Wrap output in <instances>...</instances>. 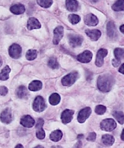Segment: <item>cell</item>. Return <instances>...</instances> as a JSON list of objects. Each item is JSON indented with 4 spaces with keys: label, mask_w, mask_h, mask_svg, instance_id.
<instances>
[{
    "label": "cell",
    "mask_w": 124,
    "mask_h": 148,
    "mask_svg": "<svg viewBox=\"0 0 124 148\" xmlns=\"http://www.w3.org/2000/svg\"><path fill=\"white\" fill-rule=\"evenodd\" d=\"M113 76L110 74L106 73L99 75L97 80V87L101 92H106L111 89L115 83Z\"/></svg>",
    "instance_id": "obj_1"
},
{
    "label": "cell",
    "mask_w": 124,
    "mask_h": 148,
    "mask_svg": "<svg viewBox=\"0 0 124 148\" xmlns=\"http://www.w3.org/2000/svg\"><path fill=\"white\" fill-rule=\"evenodd\" d=\"M78 73L72 72L64 76L61 79V83L64 86H69L72 85L79 77Z\"/></svg>",
    "instance_id": "obj_2"
},
{
    "label": "cell",
    "mask_w": 124,
    "mask_h": 148,
    "mask_svg": "<svg viewBox=\"0 0 124 148\" xmlns=\"http://www.w3.org/2000/svg\"><path fill=\"white\" fill-rule=\"evenodd\" d=\"M116 123L112 119H106L103 120L100 123V127L103 131L110 132L116 127Z\"/></svg>",
    "instance_id": "obj_3"
},
{
    "label": "cell",
    "mask_w": 124,
    "mask_h": 148,
    "mask_svg": "<svg viewBox=\"0 0 124 148\" xmlns=\"http://www.w3.org/2000/svg\"><path fill=\"white\" fill-rule=\"evenodd\" d=\"M68 38L70 45L73 48L80 46L83 40V37L77 34H71L68 35Z\"/></svg>",
    "instance_id": "obj_4"
},
{
    "label": "cell",
    "mask_w": 124,
    "mask_h": 148,
    "mask_svg": "<svg viewBox=\"0 0 124 148\" xmlns=\"http://www.w3.org/2000/svg\"><path fill=\"white\" fill-rule=\"evenodd\" d=\"M22 49L20 45L16 43L11 45L8 49L9 56L12 58L18 59L21 56Z\"/></svg>",
    "instance_id": "obj_5"
},
{
    "label": "cell",
    "mask_w": 124,
    "mask_h": 148,
    "mask_svg": "<svg viewBox=\"0 0 124 148\" xmlns=\"http://www.w3.org/2000/svg\"><path fill=\"white\" fill-rule=\"evenodd\" d=\"M32 106L33 109L35 111L37 112H42L46 108L44 99L41 96H37L34 100Z\"/></svg>",
    "instance_id": "obj_6"
},
{
    "label": "cell",
    "mask_w": 124,
    "mask_h": 148,
    "mask_svg": "<svg viewBox=\"0 0 124 148\" xmlns=\"http://www.w3.org/2000/svg\"><path fill=\"white\" fill-rule=\"evenodd\" d=\"M91 112L92 110L90 107H86L81 110L77 115L78 121L80 123H84L89 117Z\"/></svg>",
    "instance_id": "obj_7"
},
{
    "label": "cell",
    "mask_w": 124,
    "mask_h": 148,
    "mask_svg": "<svg viewBox=\"0 0 124 148\" xmlns=\"http://www.w3.org/2000/svg\"><path fill=\"white\" fill-rule=\"evenodd\" d=\"M108 51L104 48H101L97 51L95 61V65L98 67L102 66L104 62V58L107 55Z\"/></svg>",
    "instance_id": "obj_8"
},
{
    "label": "cell",
    "mask_w": 124,
    "mask_h": 148,
    "mask_svg": "<svg viewBox=\"0 0 124 148\" xmlns=\"http://www.w3.org/2000/svg\"><path fill=\"white\" fill-rule=\"evenodd\" d=\"M64 28L62 26H58L53 31V43L55 45L58 44L64 35Z\"/></svg>",
    "instance_id": "obj_9"
},
{
    "label": "cell",
    "mask_w": 124,
    "mask_h": 148,
    "mask_svg": "<svg viewBox=\"0 0 124 148\" xmlns=\"http://www.w3.org/2000/svg\"><path fill=\"white\" fill-rule=\"evenodd\" d=\"M85 24L89 26H95L99 23L97 17L93 14L90 13L85 15L84 18Z\"/></svg>",
    "instance_id": "obj_10"
},
{
    "label": "cell",
    "mask_w": 124,
    "mask_h": 148,
    "mask_svg": "<svg viewBox=\"0 0 124 148\" xmlns=\"http://www.w3.org/2000/svg\"><path fill=\"white\" fill-rule=\"evenodd\" d=\"M92 55V53L90 51L86 50L78 55L76 58L80 62L88 63L91 61Z\"/></svg>",
    "instance_id": "obj_11"
},
{
    "label": "cell",
    "mask_w": 124,
    "mask_h": 148,
    "mask_svg": "<svg viewBox=\"0 0 124 148\" xmlns=\"http://www.w3.org/2000/svg\"><path fill=\"white\" fill-rule=\"evenodd\" d=\"M74 111L73 110L66 109L62 112L61 116V119L62 122L66 124L72 121Z\"/></svg>",
    "instance_id": "obj_12"
},
{
    "label": "cell",
    "mask_w": 124,
    "mask_h": 148,
    "mask_svg": "<svg viewBox=\"0 0 124 148\" xmlns=\"http://www.w3.org/2000/svg\"><path fill=\"white\" fill-rule=\"evenodd\" d=\"M107 31L108 36L110 38H114L117 35L116 25L112 21H110L107 25Z\"/></svg>",
    "instance_id": "obj_13"
},
{
    "label": "cell",
    "mask_w": 124,
    "mask_h": 148,
    "mask_svg": "<svg viewBox=\"0 0 124 148\" xmlns=\"http://www.w3.org/2000/svg\"><path fill=\"white\" fill-rule=\"evenodd\" d=\"M20 123L24 127L31 128L34 125L35 121L30 116L25 115L21 118Z\"/></svg>",
    "instance_id": "obj_14"
},
{
    "label": "cell",
    "mask_w": 124,
    "mask_h": 148,
    "mask_svg": "<svg viewBox=\"0 0 124 148\" xmlns=\"http://www.w3.org/2000/svg\"><path fill=\"white\" fill-rule=\"evenodd\" d=\"M12 115L11 110L9 108H6L1 113L0 119L3 123L6 124L10 123L12 121Z\"/></svg>",
    "instance_id": "obj_15"
},
{
    "label": "cell",
    "mask_w": 124,
    "mask_h": 148,
    "mask_svg": "<svg viewBox=\"0 0 124 148\" xmlns=\"http://www.w3.org/2000/svg\"><path fill=\"white\" fill-rule=\"evenodd\" d=\"M85 32L87 36L92 41H96L101 36V31L97 29H86Z\"/></svg>",
    "instance_id": "obj_16"
},
{
    "label": "cell",
    "mask_w": 124,
    "mask_h": 148,
    "mask_svg": "<svg viewBox=\"0 0 124 148\" xmlns=\"http://www.w3.org/2000/svg\"><path fill=\"white\" fill-rule=\"evenodd\" d=\"M41 27V25L37 18L32 17L28 19L27 23V28L28 30H30L39 29Z\"/></svg>",
    "instance_id": "obj_17"
},
{
    "label": "cell",
    "mask_w": 124,
    "mask_h": 148,
    "mask_svg": "<svg viewBox=\"0 0 124 148\" xmlns=\"http://www.w3.org/2000/svg\"><path fill=\"white\" fill-rule=\"evenodd\" d=\"M65 4L67 9L70 12H75L78 9L79 3L76 0H66L65 1Z\"/></svg>",
    "instance_id": "obj_18"
},
{
    "label": "cell",
    "mask_w": 124,
    "mask_h": 148,
    "mask_svg": "<svg viewBox=\"0 0 124 148\" xmlns=\"http://www.w3.org/2000/svg\"><path fill=\"white\" fill-rule=\"evenodd\" d=\"M10 10L13 14L19 15L24 13L25 11V8L23 4H17L12 5L10 8Z\"/></svg>",
    "instance_id": "obj_19"
},
{
    "label": "cell",
    "mask_w": 124,
    "mask_h": 148,
    "mask_svg": "<svg viewBox=\"0 0 124 148\" xmlns=\"http://www.w3.org/2000/svg\"><path fill=\"white\" fill-rule=\"evenodd\" d=\"M16 94L19 98L21 99L27 98L29 95L27 88L23 86H21L17 88L16 90Z\"/></svg>",
    "instance_id": "obj_20"
},
{
    "label": "cell",
    "mask_w": 124,
    "mask_h": 148,
    "mask_svg": "<svg viewBox=\"0 0 124 148\" xmlns=\"http://www.w3.org/2000/svg\"><path fill=\"white\" fill-rule=\"evenodd\" d=\"M101 141L104 145L108 147L110 146L114 143L115 139L114 137L111 135L105 134L102 136Z\"/></svg>",
    "instance_id": "obj_21"
},
{
    "label": "cell",
    "mask_w": 124,
    "mask_h": 148,
    "mask_svg": "<svg viewBox=\"0 0 124 148\" xmlns=\"http://www.w3.org/2000/svg\"><path fill=\"white\" fill-rule=\"evenodd\" d=\"M62 136V131L60 130H56L51 132L49 135V138L53 141L56 142L60 140Z\"/></svg>",
    "instance_id": "obj_22"
},
{
    "label": "cell",
    "mask_w": 124,
    "mask_h": 148,
    "mask_svg": "<svg viewBox=\"0 0 124 148\" xmlns=\"http://www.w3.org/2000/svg\"><path fill=\"white\" fill-rule=\"evenodd\" d=\"M42 86V83L40 81L35 80L32 81L29 84L28 88L31 91H36L41 89Z\"/></svg>",
    "instance_id": "obj_23"
},
{
    "label": "cell",
    "mask_w": 124,
    "mask_h": 148,
    "mask_svg": "<svg viewBox=\"0 0 124 148\" xmlns=\"http://www.w3.org/2000/svg\"><path fill=\"white\" fill-rule=\"evenodd\" d=\"M60 99V97L59 94L54 93L51 94L49 97V101L51 104L55 106L59 103Z\"/></svg>",
    "instance_id": "obj_24"
},
{
    "label": "cell",
    "mask_w": 124,
    "mask_h": 148,
    "mask_svg": "<svg viewBox=\"0 0 124 148\" xmlns=\"http://www.w3.org/2000/svg\"><path fill=\"white\" fill-rule=\"evenodd\" d=\"M10 70V68L8 65L4 67L0 73V80L5 81L8 79L9 77V73Z\"/></svg>",
    "instance_id": "obj_25"
},
{
    "label": "cell",
    "mask_w": 124,
    "mask_h": 148,
    "mask_svg": "<svg viewBox=\"0 0 124 148\" xmlns=\"http://www.w3.org/2000/svg\"><path fill=\"white\" fill-rule=\"evenodd\" d=\"M112 115L118 123L122 125L124 123V113L121 111H114L112 113Z\"/></svg>",
    "instance_id": "obj_26"
},
{
    "label": "cell",
    "mask_w": 124,
    "mask_h": 148,
    "mask_svg": "<svg viewBox=\"0 0 124 148\" xmlns=\"http://www.w3.org/2000/svg\"><path fill=\"white\" fill-rule=\"evenodd\" d=\"M124 0H117L113 4L111 8L114 11H120L124 10Z\"/></svg>",
    "instance_id": "obj_27"
},
{
    "label": "cell",
    "mask_w": 124,
    "mask_h": 148,
    "mask_svg": "<svg viewBox=\"0 0 124 148\" xmlns=\"http://www.w3.org/2000/svg\"><path fill=\"white\" fill-rule=\"evenodd\" d=\"M37 55V51L36 50L30 49L27 52L25 56L27 60L31 61L36 58Z\"/></svg>",
    "instance_id": "obj_28"
},
{
    "label": "cell",
    "mask_w": 124,
    "mask_h": 148,
    "mask_svg": "<svg viewBox=\"0 0 124 148\" xmlns=\"http://www.w3.org/2000/svg\"><path fill=\"white\" fill-rule=\"evenodd\" d=\"M116 59L121 61L124 57V49L120 48H115L114 51Z\"/></svg>",
    "instance_id": "obj_29"
},
{
    "label": "cell",
    "mask_w": 124,
    "mask_h": 148,
    "mask_svg": "<svg viewBox=\"0 0 124 148\" xmlns=\"http://www.w3.org/2000/svg\"><path fill=\"white\" fill-rule=\"evenodd\" d=\"M68 18L70 22L73 25L77 23L81 20V18L79 16L74 14H69Z\"/></svg>",
    "instance_id": "obj_30"
},
{
    "label": "cell",
    "mask_w": 124,
    "mask_h": 148,
    "mask_svg": "<svg viewBox=\"0 0 124 148\" xmlns=\"http://www.w3.org/2000/svg\"><path fill=\"white\" fill-rule=\"evenodd\" d=\"M48 65L53 69H57L59 67V64L57 59L54 57H51L49 59L48 62Z\"/></svg>",
    "instance_id": "obj_31"
},
{
    "label": "cell",
    "mask_w": 124,
    "mask_h": 148,
    "mask_svg": "<svg viewBox=\"0 0 124 148\" xmlns=\"http://www.w3.org/2000/svg\"><path fill=\"white\" fill-rule=\"evenodd\" d=\"M42 127V126H36V136L40 140L44 139L45 136V132Z\"/></svg>",
    "instance_id": "obj_32"
},
{
    "label": "cell",
    "mask_w": 124,
    "mask_h": 148,
    "mask_svg": "<svg viewBox=\"0 0 124 148\" xmlns=\"http://www.w3.org/2000/svg\"><path fill=\"white\" fill-rule=\"evenodd\" d=\"M36 1L38 5L45 8H49L53 3L52 0H37Z\"/></svg>",
    "instance_id": "obj_33"
},
{
    "label": "cell",
    "mask_w": 124,
    "mask_h": 148,
    "mask_svg": "<svg viewBox=\"0 0 124 148\" xmlns=\"http://www.w3.org/2000/svg\"><path fill=\"white\" fill-rule=\"evenodd\" d=\"M106 110V107L103 105H99L97 106L95 108V111L98 115H103Z\"/></svg>",
    "instance_id": "obj_34"
},
{
    "label": "cell",
    "mask_w": 124,
    "mask_h": 148,
    "mask_svg": "<svg viewBox=\"0 0 124 148\" xmlns=\"http://www.w3.org/2000/svg\"><path fill=\"white\" fill-rule=\"evenodd\" d=\"M97 135L94 132H90L86 138V140L92 142L95 141Z\"/></svg>",
    "instance_id": "obj_35"
},
{
    "label": "cell",
    "mask_w": 124,
    "mask_h": 148,
    "mask_svg": "<svg viewBox=\"0 0 124 148\" xmlns=\"http://www.w3.org/2000/svg\"><path fill=\"white\" fill-rule=\"evenodd\" d=\"M8 90L7 88L4 86H0V95L2 96H5L8 93Z\"/></svg>",
    "instance_id": "obj_36"
},
{
    "label": "cell",
    "mask_w": 124,
    "mask_h": 148,
    "mask_svg": "<svg viewBox=\"0 0 124 148\" xmlns=\"http://www.w3.org/2000/svg\"><path fill=\"white\" fill-rule=\"evenodd\" d=\"M120 63L121 61L117 60L116 59H113L112 61V64L113 66L115 67L118 66Z\"/></svg>",
    "instance_id": "obj_37"
},
{
    "label": "cell",
    "mask_w": 124,
    "mask_h": 148,
    "mask_svg": "<svg viewBox=\"0 0 124 148\" xmlns=\"http://www.w3.org/2000/svg\"><path fill=\"white\" fill-rule=\"evenodd\" d=\"M82 143L80 140L77 141L74 145L72 148H82Z\"/></svg>",
    "instance_id": "obj_38"
},
{
    "label": "cell",
    "mask_w": 124,
    "mask_h": 148,
    "mask_svg": "<svg viewBox=\"0 0 124 148\" xmlns=\"http://www.w3.org/2000/svg\"><path fill=\"white\" fill-rule=\"evenodd\" d=\"M119 71L123 74H124V64L123 63L120 66L119 69Z\"/></svg>",
    "instance_id": "obj_39"
},
{
    "label": "cell",
    "mask_w": 124,
    "mask_h": 148,
    "mask_svg": "<svg viewBox=\"0 0 124 148\" xmlns=\"http://www.w3.org/2000/svg\"><path fill=\"white\" fill-rule=\"evenodd\" d=\"M119 29L121 32L123 34L124 33V24H123L120 26L119 27Z\"/></svg>",
    "instance_id": "obj_40"
},
{
    "label": "cell",
    "mask_w": 124,
    "mask_h": 148,
    "mask_svg": "<svg viewBox=\"0 0 124 148\" xmlns=\"http://www.w3.org/2000/svg\"><path fill=\"white\" fill-rule=\"evenodd\" d=\"M124 129H123L122 133H121V138L122 140L124 141Z\"/></svg>",
    "instance_id": "obj_41"
},
{
    "label": "cell",
    "mask_w": 124,
    "mask_h": 148,
    "mask_svg": "<svg viewBox=\"0 0 124 148\" xmlns=\"http://www.w3.org/2000/svg\"><path fill=\"white\" fill-rule=\"evenodd\" d=\"M15 148H24V147L22 145L19 144L16 146Z\"/></svg>",
    "instance_id": "obj_42"
},
{
    "label": "cell",
    "mask_w": 124,
    "mask_h": 148,
    "mask_svg": "<svg viewBox=\"0 0 124 148\" xmlns=\"http://www.w3.org/2000/svg\"><path fill=\"white\" fill-rule=\"evenodd\" d=\"M51 148H63L62 146L60 145H54L51 147Z\"/></svg>",
    "instance_id": "obj_43"
},
{
    "label": "cell",
    "mask_w": 124,
    "mask_h": 148,
    "mask_svg": "<svg viewBox=\"0 0 124 148\" xmlns=\"http://www.w3.org/2000/svg\"><path fill=\"white\" fill-rule=\"evenodd\" d=\"M34 148H44V147L43 146L41 145H38L36 146Z\"/></svg>",
    "instance_id": "obj_44"
},
{
    "label": "cell",
    "mask_w": 124,
    "mask_h": 148,
    "mask_svg": "<svg viewBox=\"0 0 124 148\" xmlns=\"http://www.w3.org/2000/svg\"><path fill=\"white\" fill-rule=\"evenodd\" d=\"M3 61L1 57L0 56V67L1 66L2 64Z\"/></svg>",
    "instance_id": "obj_45"
}]
</instances>
